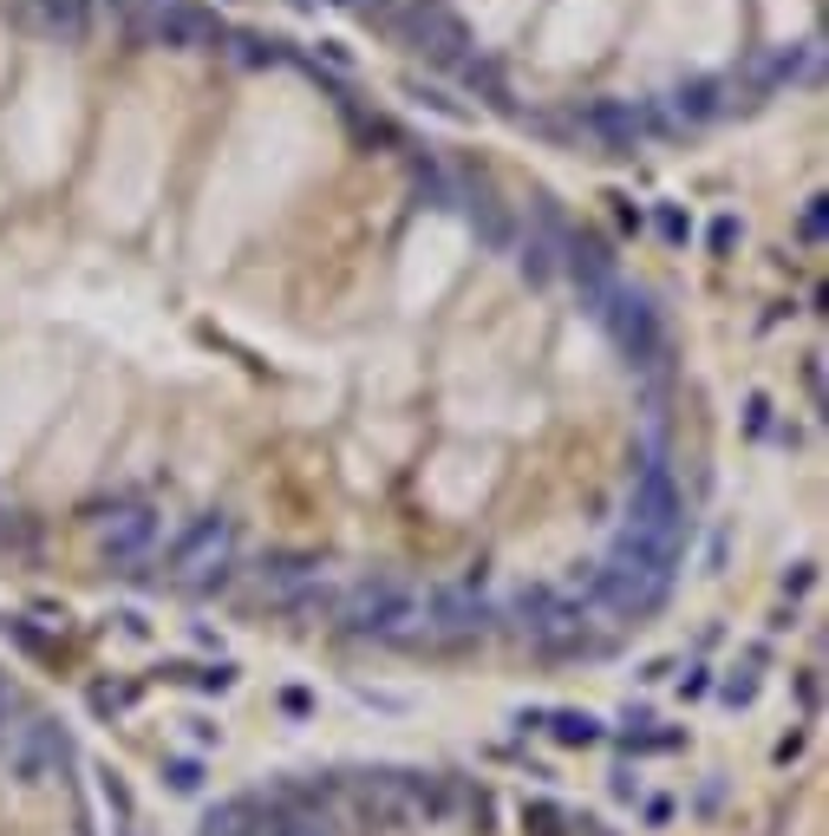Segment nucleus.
Wrapping results in <instances>:
<instances>
[{
  "mask_svg": "<svg viewBox=\"0 0 829 836\" xmlns=\"http://www.w3.org/2000/svg\"><path fill=\"white\" fill-rule=\"evenodd\" d=\"M810 582H817V568H810V562H797V568H790V575H784V595H804V588H810Z\"/></svg>",
  "mask_w": 829,
  "mask_h": 836,
  "instance_id": "nucleus-24",
  "label": "nucleus"
},
{
  "mask_svg": "<svg viewBox=\"0 0 829 836\" xmlns=\"http://www.w3.org/2000/svg\"><path fill=\"white\" fill-rule=\"evenodd\" d=\"M797 752H804V732H790V739H777V752H770V759H777V765H790Z\"/></svg>",
  "mask_w": 829,
  "mask_h": 836,
  "instance_id": "nucleus-28",
  "label": "nucleus"
},
{
  "mask_svg": "<svg viewBox=\"0 0 829 836\" xmlns=\"http://www.w3.org/2000/svg\"><path fill=\"white\" fill-rule=\"evenodd\" d=\"M615 797H621V804H640V777H633V771L615 777Z\"/></svg>",
  "mask_w": 829,
  "mask_h": 836,
  "instance_id": "nucleus-27",
  "label": "nucleus"
},
{
  "mask_svg": "<svg viewBox=\"0 0 829 836\" xmlns=\"http://www.w3.org/2000/svg\"><path fill=\"white\" fill-rule=\"evenodd\" d=\"M164 680H177V687H197V693H229V687H235V667H229V660H203V667H164Z\"/></svg>",
  "mask_w": 829,
  "mask_h": 836,
  "instance_id": "nucleus-14",
  "label": "nucleus"
},
{
  "mask_svg": "<svg viewBox=\"0 0 829 836\" xmlns=\"http://www.w3.org/2000/svg\"><path fill=\"white\" fill-rule=\"evenodd\" d=\"M667 112H673L680 125L712 118V112H718V85H712V79H686V85H673V92H667Z\"/></svg>",
  "mask_w": 829,
  "mask_h": 836,
  "instance_id": "nucleus-12",
  "label": "nucleus"
},
{
  "mask_svg": "<svg viewBox=\"0 0 829 836\" xmlns=\"http://www.w3.org/2000/svg\"><path fill=\"white\" fill-rule=\"evenodd\" d=\"M125 706H132V693H125V687H92V712H98V719H118Z\"/></svg>",
  "mask_w": 829,
  "mask_h": 836,
  "instance_id": "nucleus-20",
  "label": "nucleus"
},
{
  "mask_svg": "<svg viewBox=\"0 0 829 836\" xmlns=\"http://www.w3.org/2000/svg\"><path fill=\"white\" fill-rule=\"evenodd\" d=\"M653 222H660V236H667V242H686V216H680V209H660Z\"/></svg>",
  "mask_w": 829,
  "mask_h": 836,
  "instance_id": "nucleus-22",
  "label": "nucleus"
},
{
  "mask_svg": "<svg viewBox=\"0 0 829 836\" xmlns=\"http://www.w3.org/2000/svg\"><path fill=\"white\" fill-rule=\"evenodd\" d=\"M745 425H752V431H764V425H770V399H764V393H752V406H745Z\"/></svg>",
  "mask_w": 829,
  "mask_h": 836,
  "instance_id": "nucleus-25",
  "label": "nucleus"
},
{
  "mask_svg": "<svg viewBox=\"0 0 829 836\" xmlns=\"http://www.w3.org/2000/svg\"><path fill=\"white\" fill-rule=\"evenodd\" d=\"M581 307L608 327V341L627 353V366H667V334H660V314L647 307V294L640 288H627L621 275L615 281H601V288H588L581 294Z\"/></svg>",
  "mask_w": 829,
  "mask_h": 836,
  "instance_id": "nucleus-1",
  "label": "nucleus"
},
{
  "mask_svg": "<svg viewBox=\"0 0 829 836\" xmlns=\"http://www.w3.org/2000/svg\"><path fill=\"white\" fill-rule=\"evenodd\" d=\"M98 797H105V811H118V824H132V791L118 771H98Z\"/></svg>",
  "mask_w": 829,
  "mask_h": 836,
  "instance_id": "nucleus-19",
  "label": "nucleus"
},
{
  "mask_svg": "<svg viewBox=\"0 0 829 836\" xmlns=\"http://www.w3.org/2000/svg\"><path fill=\"white\" fill-rule=\"evenodd\" d=\"M581 125H588V132H601V138H615V144L627 150V144H633V132H640L647 118H640L633 105H595V112H588Z\"/></svg>",
  "mask_w": 829,
  "mask_h": 836,
  "instance_id": "nucleus-13",
  "label": "nucleus"
},
{
  "mask_svg": "<svg viewBox=\"0 0 829 836\" xmlns=\"http://www.w3.org/2000/svg\"><path fill=\"white\" fill-rule=\"evenodd\" d=\"M490 602L478 588H431L424 595V634H484Z\"/></svg>",
  "mask_w": 829,
  "mask_h": 836,
  "instance_id": "nucleus-9",
  "label": "nucleus"
},
{
  "mask_svg": "<svg viewBox=\"0 0 829 836\" xmlns=\"http://www.w3.org/2000/svg\"><path fill=\"white\" fill-rule=\"evenodd\" d=\"M0 759L13 771V784H46V777H66L72 771V739L53 719H20L0 739Z\"/></svg>",
  "mask_w": 829,
  "mask_h": 836,
  "instance_id": "nucleus-5",
  "label": "nucleus"
},
{
  "mask_svg": "<svg viewBox=\"0 0 829 836\" xmlns=\"http://www.w3.org/2000/svg\"><path fill=\"white\" fill-rule=\"evenodd\" d=\"M13 530H20V516H13V510L0 503V543H13Z\"/></svg>",
  "mask_w": 829,
  "mask_h": 836,
  "instance_id": "nucleus-30",
  "label": "nucleus"
},
{
  "mask_svg": "<svg viewBox=\"0 0 829 836\" xmlns=\"http://www.w3.org/2000/svg\"><path fill=\"white\" fill-rule=\"evenodd\" d=\"M581 836H615V830H601V824H581Z\"/></svg>",
  "mask_w": 829,
  "mask_h": 836,
  "instance_id": "nucleus-31",
  "label": "nucleus"
},
{
  "mask_svg": "<svg viewBox=\"0 0 829 836\" xmlns=\"http://www.w3.org/2000/svg\"><path fill=\"white\" fill-rule=\"evenodd\" d=\"M399 33L412 40V53H424V60H438V66H464L471 60V40H464V27L438 7V0H424V7H412V13H399Z\"/></svg>",
  "mask_w": 829,
  "mask_h": 836,
  "instance_id": "nucleus-8",
  "label": "nucleus"
},
{
  "mask_svg": "<svg viewBox=\"0 0 829 836\" xmlns=\"http://www.w3.org/2000/svg\"><path fill=\"white\" fill-rule=\"evenodd\" d=\"M732 242H738V222H732V216H718V222H712V249H732Z\"/></svg>",
  "mask_w": 829,
  "mask_h": 836,
  "instance_id": "nucleus-26",
  "label": "nucleus"
},
{
  "mask_svg": "<svg viewBox=\"0 0 829 836\" xmlns=\"http://www.w3.org/2000/svg\"><path fill=\"white\" fill-rule=\"evenodd\" d=\"M817 66V40H804V46H784V53H764L752 79L758 85H784V79H804V72Z\"/></svg>",
  "mask_w": 829,
  "mask_h": 836,
  "instance_id": "nucleus-11",
  "label": "nucleus"
},
{
  "mask_svg": "<svg viewBox=\"0 0 829 836\" xmlns=\"http://www.w3.org/2000/svg\"><path fill=\"white\" fill-rule=\"evenodd\" d=\"M523 830L529 836H568V817H562V804L536 797V804H523Z\"/></svg>",
  "mask_w": 829,
  "mask_h": 836,
  "instance_id": "nucleus-17",
  "label": "nucleus"
},
{
  "mask_svg": "<svg viewBox=\"0 0 829 836\" xmlns=\"http://www.w3.org/2000/svg\"><path fill=\"white\" fill-rule=\"evenodd\" d=\"M699 693H712V680H705V667H686L680 673V699H699Z\"/></svg>",
  "mask_w": 829,
  "mask_h": 836,
  "instance_id": "nucleus-23",
  "label": "nucleus"
},
{
  "mask_svg": "<svg viewBox=\"0 0 829 836\" xmlns=\"http://www.w3.org/2000/svg\"><path fill=\"white\" fill-rule=\"evenodd\" d=\"M346 634H372V640H399V647H418L431 640L424 634V602L399 582H353L340 602H334Z\"/></svg>",
  "mask_w": 829,
  "mask_h": 836,
  "instance_id": "nucleus-2",
  "label": "nucleus"
},
{
  "mask_svg": "<svg viewBox=\"0 0 829 836\" xmlns=\"http://www.w3.org/2000/svg\"><path fill=\"white\" fill-rule=\"evenodd\" d=\"M164 784L177 791V797H203L209 784V765L197 759V752H177V759H164Z\"/></svg>",
  "mask_w": 829,
  "mask_h": 836,
  "instance_id": "nucleus-15",
  "label": "nucleus"
},
{
  "mask_svg": "<svg viewBox=\"0 0 829 836\" xmlns=\"http://www.w3.org/2000/svg\"><path fill=\"white\" fill-rule=\"evenodd\" d=\"M92 536H98V556L112 562H144L164 536V510L157 503H112L92 516Z\"/></svg>",
  "mask_w": 829,
  "mask_h": 836,
  "instance_id": "nucleus-6",
  "label": "nucleus"
},
{
  "mask_svg": "<svg viewBox=\"0 0 829 836\" xmlns=\"http://www.w3.org/2000/svg\"><path fill=\"white\" fill-rule=\"evenodd\" d=\"M33 13H40L46 33H60V40H78V33H85V0H33Z\"/></svg>",
  "mask_w": 829,
  "mask_h": 836,
  "instance_id": "nucleus-16",
  "label": "nucleus"
},
{
  "mask_svg": "<svg viewBox=\"0 0 829 836\" xmlns=\"http://www.w3.org/2000/svg\"><path fill=\"white\" fill-rule=\"evenodd\" d=\"M621 530L653 536V543H667V550H680V536H686V497H680V484H673V471H667V464H640V471H633Z\"/></svg>",
  "mask_w": 829,
  "mask_h": 836,
  "instance_id": "nucleus-4",
  "label": "nucleus"
},
{
  "mask_svg": "<svg viewBox=\"0 0 829 836\" xmlns=\"http://www.w3.org/2000/svg\"><path fill=\"white\" fill-rule=\"evenodd\" d=\"M132 33L150 40V46H177V53H216L222 46V27L209 20L203 7H190V0H157L150 13H138Z\"/></svg>",
  "mask_w": 829,
  "mask_h": 836,
  "instance_id": "nucleus-7",
  "label": "nucleus"
},
{
  "mask_svg": "<svg viewBox=\"0 0 829 836\" xmlns=\"http://www.w3.org/2000/svg\"><path fill=\"white\" fill-rule=\"evenodd\" d=\"M359 7H379V13H392V20H399V13H412V7H424V0H359Z\"/></svg>",
  "mask_w": 829,
  "mask_h": 836,
  "instance_id": "nucleus-29",
  "label": "nucleus"
},
{
  "mask_svg": "<svg viewBox=\"0 0 829 836\" xmlns=\"http://www.w3.org/2000/svg\"><path fill=\"white\" fill-rule=\"evenodd\" d=\"M718 699H725V706H752V699H758V673H752V667H732V673L718 680Z\"/></svg>",
  "mask_w": 829,
  "mask_h": 836,
  "instance_id": "nucleus-18",
  "label": "nucleus"
},
{
  "mask_svg": "<svg viewBox=\"0 0 829 836\" xmlns=\"http://www.w3.org/2000/svg\"><path fill=\"white\" fill-rule=\"evenodd\" d=\"M536 732H549L555 745H568V752H588V745L608 739V725H601L595 712H581V706H555V712H543Z\"/></svg>",
  "mask_w": 829,
  "mask_h": 836,
  "instance_id": "nucleus-10",
  "label": "nucleus"
},
{
  "mask_svg": "<svg viewBox=\"0 0 829 836\" xmlns=\"http://www.w3.org/2000/svg\"><path fill=\"white\" fill-rule=\"evenodd\" d=\"M797 236H804V242H823V197H810V203H804V216H797Z\"/></svg>",
  "mask_w": 829,
  "mask_h": 836,
  "instance_id": "nucleus-21",
  "label": "nucleus"
},
{
  "mask_svg": "<svg viewBox=\"0 0 829 836\" xmlns=\"http://www.w3.org/2000/svg\"><path fill=\"white\" fill-rule=\"evenodd\" d=\"M229 556H235V523L229 516H197L164 550V568H170V582H183L197 595H216V588H229Z\"/></svg>",
  "mask_w": 829,
  "mask_h": 836,
  "instance_id": "nucleus-3",
  "label": "nucleus"
}]
</instances>
